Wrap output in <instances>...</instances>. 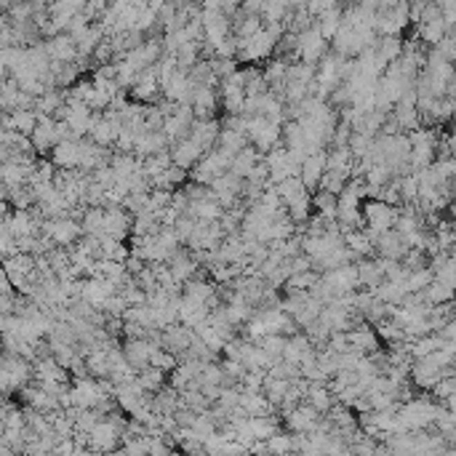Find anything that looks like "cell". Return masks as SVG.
<instances>
[{"mask_svg":"<svg viewBox=\"0 0 456 456\" xmlns=\"http://www.w3.org/2000/svg\"><path fill=\"white\" fill-rule=\"evenodd\" d=\"M219 131H221L219 120H195V123L190 126L187 139L198 147L203 155H208V152L217 147V136H219Z\"/></svg>","mask_w":456,"mask_h":456,"instance_id":"9","label":"cell"},{"mask_svg":"<svg viewBox=\"0 0 456 456\" xmlns=\"http://www.w3.org/2000/svg\"><path fill=\"white\" fill-rule=\"evenodd\" d=\"M289 270H291V275H304L312 270V259L304 254L293 256V259H289Z\"/></svg>","mask_w":456,"mask_h":456,"instance_id":"39","label":"cell"},{"mask_svg":"<svg viewBox=\"0 0 456 456\" xmlns=\"http://www.w3.org/2000/svg\"><path fill=\"white\" fill-rule=\"evenodd\" d=\"M48 232H51V240H56L59 246H75L83 230H80V221L75 219H62V221H51L48 224Z\"/></svg>","mask_w":456,"mask_h":456,"instance_id":"17","label":"cell"},{"mask_svg":"<svg viewBox=\"0 0 456 456\" xmlns=\"http://www.w3.org/2000/svg\"><path fill=\"white\" fill-rule=\"evenodd\" d=\"M320 280H323L336 296L349 293V291H361V283H358V267H355V264H345V267H336V270H331V273H323L320 275Z\"/></svg>","mask_w":456,"mask_h":456,"instance_id":"8","label":"cell"},{"mask_svg":"<svg viewBox=\"0 0 456 456\" xmlns=\"http://www.w3.org/2000/svg\"><path fill=\"white\" fill-rule=\"evenodd\" d=\"M304 403L312 405L320 417H326V414H329V408L336 401H334V395L326 390V384H310V390H307V395H304Z\"/></svg>","mask_w":456,"mask_h":456,"instance_id":"24","label":"cell"},{"mask_svg":"<svg viewBox=\"0 0 456 456\" xmlns=\"http://www.w3.org/2000/svg\"><path fill=\"white\" fill-rule=\"evenodd\" d=\"M430 283H432V273L417 270V273H408V277L403 280V289H405V293H421Z\"/></svg>","mask_w":456,"mask_h":456,"instance_id":"30","label":"cell"},{"mask_svg":"<svg viewBox=\"0 0 456 456\" xmlns=\"http://www.w3.org/2000/svg\"><path fill=\"white\" fill-rule=\"evenodd\" d=\"M192 230H195V219H190V217H179L176 219V224H174V235H176V240H179V246H187V240H190V235H192Z\"/></svg>","mask_w":456,"mask_h":456,"instance_id":"36","label":"cell"},{"mask_svg":"<svg viewBox=\"0 0 456 456\" xmlns=\"http://www.w3.org/2000/svg\"><path fill=\"white\" fill-rule=\"evenodd\" d=\"M46 56H48L51 62H59V64L73 62L75 56H77V51H75V40L70 35L51 37V40L46 43Z\"/></svg>","mask_w":456,"mask_h":456,"instance_id":"18","label":"cell"},{"mask_svg":"<svg viewBox=\"0 0 456 456\" xmlns=\"http://www.w3.org/2000/svg\"><path fill=\"white\" fill-rule=\"evenodd\" d=\"M286 336H280V334H267V336H262V339H256L251 345H256L259 349H264L273 361H280V355H283V349H286Z\"/></svg>","mask_w":456,"mask_h":456,"instance_id":"29","label":"cell"},{"mask_svg":"<svg viewBox=\"0 0 456 456\" xmlns=\"http://www.w3.org/2000/svg\"><path fill=\"white\" fill-rule=\"evenodd\" d=\"M248 456H270L267 440H254V443L248 446Z\"/></svg>","mask_w":456,"mask_h":456,"instance_id":"41","label":"cell"},{"mask_svg":"<svg viewBox=\"0 0 456 456\" xmlns=\"http://www.w3.org/2000/svg\"><path fill=\"white\" fill-rule=\"evenodd\" d=\"M347 345H349L352 352H361V355H374V352L382 349V347H379V339H376V334H374V329H371L368 323L361 326V329L349 331V334H347Z\"/></svg>","mask_w":456,"mask_h":456,"instance_id":"16","label":"cell"},{"mask_svg":"<svg viewBox=\"0 0 456 456\" xmlns=\"http://www.w3.org/2000/svg\"><path fill=\"white\" fill-rule=\"evenodd\" d=\"M237 43V54L235 62H243V64H254V62H264V59H273L275 46H277V37L267 30L256 33L254 37L248 40H235Z\"/></svg>","mask_w":456,"mask_h":456,"instance_id":"2","label":"cell"},{"mask_svg":"<svg viewBox=\"0 0 456 456\" xmlns=\"http://www.w3.org/2000/svg\"><path fill=\"white\" fill-rule=\"evenodd\" d=\"M54 163L62 165V168H67V171H73L80 165V142L77 139H70V142H59L54 145Z\"/></svg>","mask_w":456,"mask_h":456,"instance_id":"20","label":"cell"},{"mask_svg":"<svg viewBox=\"0 0 456 456\" xmlns=\"http://www.w3.org/2000/svg\"><path fill=\"white\" fill-rule=\"evenodd\" d=\"M161 349L158 342H147V339H120V352L126 358V363L139 374L142 368L149 365V355Z\"/></svg>","mask_w":456,"mask_h":456,"instance_id":"5","label":"cell"},{"mask_svg":"<svg viewBox=\"0 0 456 456\" xmlns=\"http://www.w3.org/2000/svg\"><path fill=\"white\" fill-rule=\"evenodd\" d=\"M259 161H262V155L256 152L254 147L248 145L246 149H240V152L235 155V161H232V165H230V171H227V174H232L235 179H243V182H246V179H248V174L254 171V165L259 163Z\"/></svg>","mask_w":456,"mask_h":456,"instance_id":"21","label":"cell"},{"mask_svg":"<svg viewBox=\"0 0 456 456\" xmlns=\"http://www.w3.org/2000/svg\"><path fill=\"white\" fill-rule=\"evenodd\" d=\"M273 190H275V195L280 198V203H283V208H289L291 203L302 201L304 195H310V192L304 190V184L299 182V176H291V179H286V182L275 184Z\"/></svg>","mask_w":456,"mask_h":456,"instance_id":"22","label":"cell"},{"mask_svg":"<svg viewBox=\"0 0 456 456\" xmlns=\"http://www.w3.org/2000/svg\"><path fill=\"white\" fill-rule=\"evenodd\" d=\"M408 136V145H411V152H408V171H424L435 163V145H438V128H417Z\"/></svg>","mask_w":456,"mask_h":456,"instance_id":"1","label":"cell"},{"mask_svg":"<svg viewBox=\"0 0 456 456\" xmlns=\"http://www.w3.org/2000/svg\"><path fill=\"white\" fill-rule=\"evenodd\" d=\"M136 382H139V387L145 390L147 395H155V392H161L165 384H168V376H165L163 371L147 365V368H142V371L136 374Z\"/></svg>","mask_w":456,"mask_h":456,"instance_id":"26","label":"cell"},{"mask_svg":"<svg viewBox=\"0 0 456 456\" xmlns=\"http://www.w3.org/2000/svg\"><path fill=\"white\" fill-rule=\"evenodd\" d=\"M267 448H270V456H293L291 432H277V435H273V438L267 440Z\"/></svg>","mask_w":456,"mask_h":456,"instance_id":"31","label":"cell"},{"mask_svg":"<svg viewBox=\"0 0 456 456\" xmlns=\"http://www.w3.org/2000/svg\"><path fill=\"white\" fill-rule=\"evenodd\" d=\"M123 267H126V273L131 275V277H134V275H139V273H142V270H145L147 264H145V262H142V259H136V256H131V254H128V259H126V262H123Z\"/></svg>","mask_w":456,"mask_h":456,"instance_id":"40","label":"cell"},{"mask_svg":"<svg viewBox=\"0 0 456 456\" xmlns=\"http://www.w3.org/2000/svg\"><path fill=\"white\" fill-rule=\"evenodd\" d=\"M131 221H134V217L126 214L123 208H104V227L102 230L107 237L126 243V237L131 235Z\"/></svg>","mask_w":456,"mask_h":456,"instance_id":"13","label":"cell"},{"mask_svg":"<svg viewBox=\"0 0 456 456\" xmlns=\"http://www.w3.org/2000/svg\"><path fill=\"white\" fill-rule=\"evenodd\" d=\"M208 67H211V75L217 77V83L224 80V77H230L232 73H237L235 59H211V62H208Z\"/></svg>","mask_w":456,"mask_h":456,"instance_id":"33","label":"cell"},{"mask_svg":"<svg viewBox=\"0 0 456 456\" xmlns=\"http://www.w3.org/2000/svg\"><path fill=\"white\" fill-rule=\"evenodd\" d=\"M401 54H403V37H379L376 46H374V56H376V62L382 64L384 70L392 62H398Z\"/></svg>","mask_w":456,"mask_h":456,"instance_id":"19","label":"cell"},{"mask_svg":"<svg viewBox=\"0 0 456 456\" xmlns=\"http://www.w3.org/2000/svg\"><path fill=\"white\" fill-rule=\"evenodd\" d=\"M326 54H329V43L320 37L315 24H312L310 30H304V33L296 35V62L318 64Z\"/></svg>","mask_w":456,"mask_h":456,"instance_id":"4","label":"cell"},{"mask_svg":"<svg viewBox=\"0 0 456 456\" xmlns=\"http://www.w3.org/2000/svg\"><path fill=\"white\" fill-rule=\"evenodd\" d=\"M280 417L277 414H270V417H259V419H248V427H251V438L254 440H270L273 435L283 432L280 430Z\"/></svg>","mask_w":456,"mask_h":456,"instance_id":"23","label":"cell"},{"mask_svg":"<svg viewBox=\"0 0 456 456\" xmlns=\"http://www.w3.org/2000/svg\"><path fill=\"white\" fill-rule=\"evenodd\" d=\"M435 51H438V54L443 56L448 64H451V62L456 59V37L454 35H446L438 43V46H435Z\"/></svg>","mask_w":456,"mask_h":456,"instance_id":"38","label":"cell"},{"mask_svg":"<svg viewBox=\"0 0 456 456\" xmlns=\"http://www.w3.org/2000/svg\"><path fill=\"white\" fill-rule=\"evenodd\" d=\"M430 395H432V401L435 403L451 401V398L456 395V379H440V382L430 390Z\"/></svg>","mask_w":456,"mask_h":456,"instance_id":"34","label":"cell"},{"mask_svg":"<svg viewBox=\"0 0 456 456\" xmlns=\"http://www.w3.org/2000/svg\"><path fill=\"white\" fill-rule=\"evenodd\" d=\"M192 336H195V334L190 329L174 323V326H168V329L161 334V349H165L168 355H174V358L179 361L184 352L190 349V345H192Z\"/></svg>","mask_w":456,"mask_h":456,"instance_id":"10","label":"cell"},{"mask_svg":"<svg viewBox=\"0 0 456 456\" xmlns=\"http://www.w3.org/2000/svg\"><path fill=\"white\" fill-rule=\"evenodd\" d=\"M326 174V149L310 155L304 163L299 165V182L304 184L307 192H318V184Z\"/></svg>","mask_w":456,"mask_h":456,"instance_id":"11","label":"cell"},{"mask_svg":"<svg viewBox=\"0 0 456 456\" xmlns=\"http://www.w3.org/2000/svg\"><path fill=\"white\" fill-rule=\"evenodd\" d=\"M176 363H179V361H176L174 355H168L165 349H155V352L149 355V365H152V368H158V371H163L165 376L176 368Z\"/></svg>","mask_w":456,"mask_h":456,"instance_id":"32","label":"cell"},{"mask_svg":"<svg viewBox=\"0 0 456 456\" xmlns=\"http://www.w3.org/2000/svg\"><path fill=\"white\" fill-rule=\"evenodd\" d=\"M248 147V139L246 136H240L235 131H224L221 128L219 136H217V147L214 149H224V152H230V155H237L240 149H246Z\"/></svg>","mask_w":456,"mask_h":456,"instance_id":"28","label":"cell"},{"mask_svg":"<svg viewBox=\"0 0 456 456\" xmlns=\"http://www.w3.org/2000/svg\"><path fill=\"white\" fill-rule=\"evenodd\" d=\"M126 302H123V296L120 293H112L110 299H104V304L99 307V312H104L107 318H123V312H126Z\"/></svg>","mask_w":456,"mask_h":456,"instance_id":"35","label":"cell"},{"mask_svg":"<svg viewBox=\"0 0 456 456\" xmlns=\"http://www.w3.org/2000/svg\"><path fill=\"white\" fill-rule=\"evenodd\" d=\"M168 155H171V163L176 165V168H182V171H190V168H195V165H198V161L203 158V152L195 145H192L190 139H182V142L171 145V147H168Z\"/></svg>","mask_w":456,"mask_h":456,"instance_id":"15","label":"cell"},{"mask_svg":"<svg viewBox=\"0 0 456 456\" xmlns=\"http://www.w3.org/2000/svg\"><path fill=\"white\" fill-rule=\"evenodd\" d=\"M405 246H403L401 235L395 232V230H387L382 235L376 237V243H374V254L376 259H390V262H401L403 256H405Z\"/></svg>","mask_w":456,"mask_h":456,"instance_id":"14","label":"cell"},{"mask_svg":"<svg viewBox=\"0 0 456 456\" xmlns=\"http://www.w3.org/2000/svg\"><path fill=\"white\" fill-rule=\"evenodd\" d=\"M361 214H363L365 230L382 235V232L395 227V221L401 217V208L384 206V203H379V201H365V203H361Z\"/></svg>","mask_w":456,"mask_h":456,"instance_id":"3","label":"cell"},{"mask_svg":"<svg viewBox=\"0 0 456 456\" xmlns=\"http://www.w3.org/2000/svg\"><path fill=\"white\" fill-rule=\"evenodd\" d=\"M237 403H240V390H237V387H224L221 395H219V401H217V405L227 408V411H232V408H237Z\"/></svg>","mask_w":456,"mask_h":456,"instance_id":"37","label":"cell"},{"mask_svg":"<svg viewBox=\"0 0 456 456\" xmlns=\"http://www.w3.org/2000/svg\"><path fill=\"white\" fill-rule=\"evenodd\" d=\"M190 107H192L195 120H217V107H219L217 89H195Z\"/></svg>","mask_w":456,"mask_h":456,"instance_id":"12","label":"cell"},{"mask_svg":"<svg viewBox=\"0 0 456 456\" xmlns=\"http://www.w3.org/2000/svg\"><path fill=\"white\" fill-rule=\"evenodd\" d=\"M345 240V248L347 251H352V254L358 256V259H371L374 254V246H371V240L365 235L363 230H352V232H345L342 235Z\"/></svg>","mask_w":456,"mask_h":456,"instance_id":"25","label":"cell"},{"mask_svg":"<svg viewBox=\"0 0 456 456\" xmlns=\"http://www.w3.org/2000/svg\"><path fill=\"white\" fill-rule=\"evenodd\" d=\"M315 27H318V33H320V37H323L326 43H329V40H334L336 30L342 27V6H336V8L326 11L323 17L315 19Z\"/></svg>","mask_w":456,"mask_h":456,"instance_id":"27","label":"cell"},{"mask_svg":"<svg viewBox=\"0 0 456 456\" xmlns=\"http://www.w3.org/2000/svg\"><path fill=\"white\" fill-rule=\"evenodd\" d=\"M280 421H286V427H289V432H291V435H310V432L318 430L320 414H318L312 405H307V403L302 401L296 408H293L291 414H286Z\"/></svg>","mask_w":456,"mask_h":456,"instance_id":"6","label":"cell"},{"mask_svg":"<svg viewBox=\"0 0 456 456\" xmlns=\"http://www.w3.org/2000/svg\"><path fill=\"white\" fill-rule=\"evenodd\" d=\"M165 267H168V275H171V280H174V283H179V286H184L187 280H192L195 275L201 273V267H198L195 256L190 254L187 248H176L174 254L168 256Z\"/></svg>","mask_w":456,"mask_h":456,"instance_id":"7","label":"cell"}]
</instances>
